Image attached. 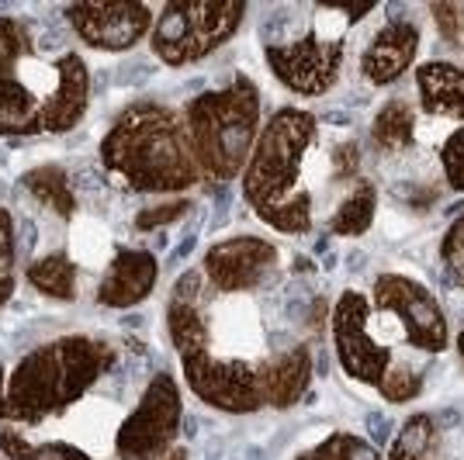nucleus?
I'll list each match as a JSON object with an SVG mask.
<instances>
[{
	"label": "nucleus",
	"mask_w": 464,
	"mask_h": 460,
	"mask_svg": "<svg viewBox=\"0 0 464 460\" xmlns=\"http://www.w3.org/2000/svg\"><path fill=\"white\" fill-rule=\"evenodd\" d=\"M201 270H188L167 298V329L188 388L226 416H253L260 408H291L302 402L315 367L312 346L302 340L274 357L222 353L218 340H208L201 329Z\"/></svg>",
	"instance_id": "obj_1"
},
{
	"label": "nucleus",
	"mask_w": 464,
	"mask_h": 460,
	"mask_svg": "<svg viewBox=\"0 0 464 460\" xmlns=\"http://www.w3.org/2000/svg\"><path fill=\"white\" fill-rule=\"evenodd\" d=\"M91 104V70L77 53L45 56L28 21L0 18V135H63Z\"/></svg>",
	"instance_id": "obj_2"
},
{
	"label": "nucleus",
	"mask_w": 464,
	"mask_h": 460,
	"mask_svg": "<svg viewBox=\"0 0 464 460\" xmlns=\"http://www.w3.org/2000/svg\"><path fill=\"white\" fill-rule=\"evenodd\" d=\"M101 163L136 194H184L201 180L184 118L156 101H139L118 115L101 139Z\"/></svg>",
	"instance_id": "obj_3"
},
{
	"label": "nucleus",
	"mask_w": 464,
	"mask_h": 460,
	"mask_svg": "<svg viewBox=\"0 0 464 460\" xmlns=\"http://www.w3.org/2000/svg\"><path fill=\"white\" fill-rule=\"evenodd\" d=\"M115 360V346L97 336H59L24 353L11 370L0 367V419L39 426L42 419L66 412Z\"/></svg>",
	"instance_id": "obj_4"
},
{
	"label": "nucleus",
	"mask_w": 464,
	"mask_h": 460,
	"mask_svg": "<svg viewBox=\"0 0 464 460\" xmlns=\"http://www.w3.org/2000/svg\"><path fill=\"white\" fill-rule=\"evenodd\" d=\"M319 142V121L302 108L274 111L256 135L250 163L243 170V194L260 222L274 232L302 235L312 229V194L302 184L305 156Z\"/></svg>",
	"instance_id": "obj_5"
},
{
	"label": "nucleus",
	"mask_w": 464,
	"mask_h": 460,
	"mask_svg": "<svg viewBox=\"0 0 464 460\" xmlns=\"http://www.w3.org/2000/svg\"><path fill=\"white\" fill-rule=\"evenodd\" d=\"M184 129L201 177H243L260 135V87L246 73H236L229 87L194 97L184 108Z\"/></svg>",
	"instance_id": "obj_6"
},
{
	"label": "nucleus",
	"mask_w": 464,
	"mask_h": 460,
	"mask_svg": "<svg viewBox=\"0 0 464 460\" xmlns=\"http://www.w3.org/2000/svg\"><path fill=\"white\" fill-rule=\"evenodd\" d=\"M371 14V7H353V11H340L336 24H312L309 32H302L298 39L288 42H267L264 45V59L271 66L281 87H288L298 97H323L336 87V80L343 73V59H347V39H343V24L347 21H361Z\"/></svg>",
	"instance_id": "obj_7"
},
{
	"label": "nucleus",
	"mask_w": 464,
	"mask_h": 460,
	"mask_svg": "<svg viewBox=\"0 0 464 460\" xmlns=\"http://www.w3.org/2000/svg\"><path fill=\"white\" fill-rule=\"evenodd\" d=\"M246 18V4H167L156 24L150 32L153 53L167 66H194L201 59H208L215 49H222L226 42L239 32V24Z\"/></svg>",
	"instance_id": "obj_8"
},
{
	"label": "nucleus",
	"mask_w": 464,
	"mask_h": 460,
	"mask_svg": "<svg viewBox=\"0 0 464 460\" xmlns=\"http://www.w3.org/2000/svg\"><path fill=\"white\" fill-rule=\"evenodd\" d=\"M184 422V395L170 374H156L146 384L136 408L121 419L115 433L118 460H160L170 454Z\"/></svg>",
	"instance_id": "obj_9"
},
{
	"label": "nucleus",
	"mask_w": 464,
	"mask_h": 460,
	"mask_svg": "<svg viewBox=\"0 0 464 460\" xmlns=\"http://www.w3.org/2000/svg\"><path fill=\"white\" fill-rule=\"evenodd\" d=\"M333 350H336V360L343 367L350 381L368 384L378 388L388 381V374L395 370V353L392 346L378 343V336L371 332V302L361 291H343L333 305Z\"/></svg>",
	"instance_id": "obj_10"
},
{
	"label": "nucleus",
	"mask_w": 464,
	"mask_h": 460,
	"mask_svg": "<svg viewBox=\"0 0 464 460\" xmlns=\"http://www.w3.org/2000/svg\"><path fill=\"white\" fill-rule=\"evenodd\" d=\"M371 311L392 315L412 350L420 353H444L450 346V326L437 294L406 273H378L374 281V305Z\"/></svg>",
	"instance_id": "obj_11"
},
{
	"label": "nucleus",
	"mask_w": 464,
	"mask_h": 460,
	"mask_svg": "<svg viewBox=\"0 0 464 460\" xmlns=\"http://www.w3.org/2000/svg\"><path fill=\"white\" fill-rule=\"evenodd\" d=\"M198 270L215 294L239 298V294L260 291L267 281L277 277L281 253L260 235H232V239L215 243L212 250H205V260Z\"/></svg>",
	"instance_id": "obj_12"
},
{
	"label": "nucleus",
	"mask_w": 464,
	"mask_h": 460,
	"mask_svg": "<svg viewBox=\"0 0 464 460\" xmlns=\"http://www.w3.org/2000/svg\"><path fill=\"white\" fill-rule=\"evenodd\" d=\"M63 18L70 21L73 35L97 53H129L153 32L156 11L150 4L136 0H115V4H66Z\"/></svg>",
	"instance_id": "obj_13"
},
{
	"label": "nucleus",
	"mask_w": 464,
	"mask_h": 460,
	"mask_svg": "<svg viewBox=\"0 0 464 460\" xmlns=\"http://www.w3.org/2000/svg\"><path fill=\"white\" fill-rule=\"evenodd\" d=\"M160 281V260L150 250L136 246H121L111 256V264L104 270L101 284H97V305L104 308H136L153 294Z\"/></svg>",
	"instance_id": "obj_14"
},
{
	"label": "nucleus",
	"mask_w": 464,
	"mask_h": 460,
	"mask_svg": "<svg viewBox=\"0 0 464 460\" xmlns=\"http://www.w3.org/2000/svg\"><path fill=\"white\" fill-rule=\"evenodd\" d=\"M416 53H420V28L412 21H388L364 45L361 73L371 87H388L416 62Z\"/></svg>",
	"instance_id": "obj_15"
},
{
	"label": "nucleus",
	"mask_w": 464,
	"mask_h": 460,
	"mask_svg": "<svg viewBox=\"0 0 464 460\" xmlns=\"http://www.w3.org/2000/svg\"><path fill=\"white\" fill-rule=\"evenodd\" d=\"M416 91L426 115L464 121V70L444 59H430L416 70Z\"/></svg>",
	"instance_id": "obj_16"
},
{
	"label": "nucleus",
	"mask_w": 464,
	"mask_h": 460,
	"mask_svg": "<svg viewBox=\"0 0 464 460\" xmlns=\"http://www.w3.org/2000/svg\"><path fill=\"white\" fill-rule=\"evenodd\" d=\"M371 142L382 153H402L416 142V115L402 97H392L371 118Z\"/></svg>",
	"instance_id": "obj_17"
},
{
	"label": "nucleus",
	"mask_w": 464,
	"mask_h": 460,
	"mask_svg": "<svg viewBox=\"0 0 464 460\" xmlns=\"http://www.w3.org/2000/svg\"><path fill=\"white\" fill-rule=\"evenodd\" d=\"M24 277L39 294L53 298V302H73L77 298V264L66 253L39 256L32 267L24 270Z\"/></svg>",
	"instance_id": "obj_18"
},
{
	"label": "nucleus",
	"mask_w": 464,
	"mask_h": 460,
	"mask_svg": "<svg viewBox=\"0 0 464 460\" xmlns=\"http://www.w3.org/2000/svg\"><path fill=\"white\" fill-rule=\"evenodd\" d=\"M21 187L32 194L35 201H42L45 208H53L59 218H73L77 211V197L70 191V177L63 167L56 163H45V167H35L21 177Z\"/></svg>",
	"instance_id": "obj_19"
},
{
	"label": "nucleus",
	"mask_w": 464,
	"mask_h": 460,
	"mask_svg": "<svg viewBox=\"0 0 464 460\" xmlns=\"http://www.w3.org/2000/svg\"><path fill=\"white\" fill-rule=\"evenodd\" d=\"M374 211H378V187L371 180H357L353 191L336 205L333 218H329V229L336 232V235L357 239V235H364L371 229Z\"/></svg>",
	"instance_id": "obj_20"
},
{
	"label": "nucleus",
	"mask_w": 464,
	"mask_h": 460,
	"mask_svg": "<svg viewBox=\"0 0 464 460\" xmlns=\"http://www.w3.org/2000/svg\"><path fill=\"white\" fill-rule=\"evenodd\" d=\"M0 454L7 460H94L87 450H80L73 443H32L14 429H0Z\"/></svg>",
	"instance_id": "obj_21"
},
{
	"label": "nucleus",
	"mask_w": 464,
	"mask_h": 460,
	"mask_svg": "<svg viewBox=\"0 0 464 460\" xmlns=\"http://www.w3.org/2000/svg\"><path fill=\"white\" fill-rule=\"evenodd\" d=\"M433 446H437L433 419H430V416H412V419L399 429L388 460H433Z\"/></svg>",
	"instance_id": "obj_22"
},
{
	"label": "nucleus",
	"mask_w": 464,
	"mask_h": 460,
	"mask_svg": "<svg viewBox=\"0 0 464 460\" xmlns=\"http://www.w3.org/2000/svg\"><path fill=\"white\" fill-rule=\"evenodd\" d=\"M295 460H382V454L374 450V443L353 433H333L323 443H315L312 450L298 454Z\"/></svg>",
	"instance_id": "obj_23"
},
{
	"label": "nucleus",
	"mask_w": 464,
	"mask_h": 460,
	"mask_svg": "<svg viewBox=\"0 0 464 460\" xmlns=\"http://www.w3.org/2000/svg\"><path fill=\"white\" fill-rule=\"evenodd\" d=\"M18 288V232L11 211L0 208V308L14 298Z\"/></svg>",
	"instance_id": "obj_24"
},
{
	"label": "nucleus",
	"mask_w": 464,
	"mask_h": 460,
	"mask_svg": "<svg viewBox=\"0 0 464 460\" xmlns=\"http://www.w3.org/2000/svg\"><path fill=\"white\" fill-rule=\"evenodd\" d=\"M440 260H444L450 284L464 288V215L454 218V225L444 232V239H440Z\"/></svg>",
	"instance_id": "obj_25"
},
{
	"label": "nucleus",
	"mask_w": 464,
	"mask_h": 460,
	"mask_svg": "<svg viewBox=\"0 0 464 460\" xmlns=\"http://www.w3.org/2000/svg\"><path fill=\"white\" fill-rule=\"evenodd\" d=\"M191 211V201L188 197H177V201H163V205H150L136 215V229L150 232V229H163V225H174L184 215Z\"/></svg>",
	"instance_id": "obj_26"
},
{
	"label": "nucleus",
	"mask_w": 464,
	"mask_h": 460,
	"mask_svg": "<svg viewBox=\"0 0 464 460\" xmlns=\"http://www.w3.org/2000/svg\"><path fill=\"white\" fill-rule=\"evenodd\" d=\"M440 167H444L447 184L458 194H464V129L450 132L440 146Z\"/></svg>",
	"instance_id": "obj_27"
},
{
	"label": "nucleus",
	"mask_w": 464,
	"mask_h": 460,
	"mask_svg": "<svg viewBox=\"0 0 464 460\" xmlns=\"http://www.w3.org/2000/svg\"><path fill=\"white\" fill-rule=\"evenodd\" d=\"M430 14L437 21L440 35L464 56V4H433Z\"/></svg>",
	"instance_id": "obj_28"
},
{
	"label": "nucleus",
	"mask_w": 464,
	"mask_h": 460,
	"mask_svg": "<svg viewBox=\"0 0 464 460\" xmlns=\"http://www.w3.org/2000/svg\"><path fill=\"white\" fill-rule=\"evenodd\" d=\"M160 460H188V450H184V446H174L170 454H163Z\"/></svg>",
	"instance_id": "obj_29"
},
{
	"label": "nucleus",
	"mask_w": 464,
	"mask_h": 460,
	"mask_svg": "<svg viewBox=\"0 0 464 460\" xmlns=\"http://www.w3.org/2000/svg\"><path fill=\"white\" fill-rule=\"evenodd\" d=\"M458 353H461V360H464V332H458Z\"/></svg>",
	"instance_id": "obj_30"
}]
</instances>
